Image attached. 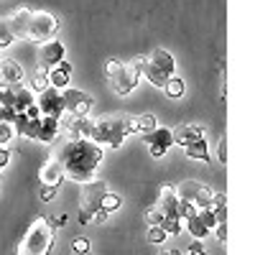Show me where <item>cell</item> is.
Masks as SVG:
<instances>
[{"label":"cell","instance_id":"1","mask_svg":"<svg viewBox=\"0 0 255 255\" xmlns=\"http://www.w3.org/2000/svg\"><path fill=\"white\" fill-rule=\"evenodd\" d=\"M51 156L59 161L64 179H72L77 184H87L95 176L97 166L102 161V148L87 138H67L64 143H59L54 148Z\"/></svg>","mask_w":255,"mask_h":255},{"label":"cell","instance_id":"2","mask_svg":"<svg viewBox=\"0 0 255 255\" xmlns=\"http://www.w3.org/2000/svg\"><path fill=\"white\" fill-rule=\"evenodd\" d=\"M138 133V123L135 118H128V115H105L100 120H90V133L87 140H92L95 145H110V148H120L123 140L128 135Z\"/></svg>","mask_w":255,"mask_h":255},{"label":"cell","instance_id":"3","mask_svg":"<svg viewBox=\"0 0 255 255\" xmlns=\"http://www.w3.org/2000/svg\"><path fill=\"white\" fill-rule=\"evenodd\" d=\"M51 248H54V230L49 225V217H36L26 227L15 255H49Z\"/></svg>","mask_w":255,"mask_h":255},{"label":"cell","instance_id":"4","mask_svg":"<svg viewBox=\"0 0 255 255\" xmlns=\"http://www.w3.org/2000/svg\"><path fill=\"white\" fill-rule=\"evenodd\" d=\"M105 77H108L110 82V87L115 90V95L125 97V95H130L135 87H138V79H140V72L133 61H118V59H108L105 61Z\"/></svg>","mask_w":255,"mask_h":255},{"label":"cell","instance_id":"5","mask_svg":"<svg viewBox=\"0 0 255 255\" xmlns=\"http://www.w3.org/2000/svg\"><path fill=\"white\" fill-rule=\"evenodd\" d=\"M108 181L102 179H90L87 184H82V191H79V222L87 225L95 220V215L100 212V204H102V197L108 194Z\"/></svg>","mask_w":255,"mask_h":255},{"label":"cell","instance_id":"6","mask_svg":"<svg viewBox=\"0 0 255 255\" xmlns=\"http://www.w3.org/2000/svg\"><path fill=\"white\" fill-rule=\"evenodd\" d=\"M59 31V18L49 10H31L28 13V23H26V41H51L54 33Z\"/></svg>","mask_w":255,"mask_h":255},{"label":"cell","instance_id":"7","mask_svg":"<svg viewBox=\"0 0 255 255\" xmlns=\"http://www.w3.org/2000/svg\"><path fill=\"white\" fill-rule=\"evenodd\" d=\"M176 194H179V199H181L186 207H191L194 212L212 209V202H215V191H212L207 184L194 181V179L181 181V184L176 186Z\"/></svg>","mask_w":255,"mask_h":255},{"label":"cell","instance_id":"8","mask_svg":"<svg viewBox=\"0 0 255 255\" xmlns=\"http://www.w3.org/2000/svg\"><path fill=\"white\" fill-rule=\"evenodd\" d=\"M156 209L163 215V220H176V222H184L186 217L194 215V209L186 207L179 194H176V189L171 184H161V191H158V204Z\"/></svg>","mask_w":255,"mask_h":255},{"label":"cell","instance_id":"9","mask_svg":"<svg viewBox=\"0 0 255 255\" xmlns=\"http://www.w3.org/2000/svg\"><path fill=\"white\" fill-rule=\"evenodd\" d=\"M61 102H64V113L72 115V118H87V113L92 110L95 105V97L82 92V90H74V87H67L61 90Z\"/></svg>","mask_w":255,"mask_h":255},{"label":"cell","instance_id":"10","mask_svg":"<svg viewBox=\"0 0 255 255\" xmlns=\"http://www.w3.org/2000/svg\"><path fill=\"white\" fill-rule=\"evenodd\" d=\"M36 108H38V113H41V118H61V113H64V102H61V92L59 90H54V87H49V90H44L38 97H36Z\"/></svg>","mask_w":255,"mask_h":255},{"label":"cell","instance_id":"11","mask_svg":"<svg viewBox=\"0 0 255 255\" xmlns=\"http://www.w3.org/2000/svg\"><path fill=\"white\" fill-rule=\"evenodd\" d=\"M145 143H148V153H151L153 158H161L168 148L174 145V133L168 130V128H156V130L145 133Z\"/></svg>","mask_w":255,"mask_h":255},{"label":"cell","instance_id":"12","mask_svg":"<svg viewBox=\"0 0 255 255\" xmlns=\"http://www.w3.org/2000/svg\"><path fill=\"white\" fill-rule=\"evenodd\" d=\"M64 59V44L61 41H44V44L38 46V64H41V72H49L54 69L56 64Z\"/></svg>","mask_w":255,"mask_h":255},{"label":"cell","instance_id":"13","mask_svg":"<svg viewBox=\"0 0 255 255\" xmlns=\"http://www.w3.org/2000/svg\"><path fill=\"white\" fill-rule=\"evenodd\" d=\"M133 64H135V67H138V72H140V77H145L148 82H151L153 84V87H161L163 90V84L168 82V77L156 67V64L151 61V59H148V56H135L133 59Z\"/></svg>","mask_w":255,"mask_h":255},{"label":"cell","instance_id":"14","mask_svg":"<svg viewBox=\"0 0 255 255\" xmlns=\"http://www.w3.org/2000/svg\"><path fill=\"white\" fill-rule=\"evenodd\" d=\"M38 181L44 184V186H54V189H59V184L64 181L61 166H59V161H56L54 156H49L44 163H41V168H38Z\"/></svg>","mask_w":255,"mask_h":255},{"label":"cell","instance_id":"15","mask_svg":"<svg viewBox=\"0 0 255 255\" xmlns=\"http://www.w3.org/2000/svg\"><path fill=\"white\" fill-rule=\"evenodd\" d=\"M69 74H72V64L69 61H59L54 69H49L46 72V82H49V87H54V90H67L69 87Z\"/></svg>","mask_w":255,"mask_h":255},{"label":"cell","instance_id":"16","mask_svg":"<svg viewBox=\"0 0 255 255\" xmlns=\"http://www.w3.org/2000/svg\"><path fill=\"white\" fill-rule=\"evenodd\" d=\"M0 82H8V84H20L23 82V67L13 59H0Z\"/></svg>","mask_w":255,"mask_h":255},{"label":"cell","instance_id":"17","mask_svg":"<svg viewBox=\"0 0 255 255\" xmlns=\"http://www.w3.org/2000/svg\"><path fill=\"white\" fill-rule=\"evenodd\" d=\"M171 133H174V143H179L181 148H184V145H189L191 140H197V138H204L202 125H197V123H186V125H179L176 130H171Z\"/></svg>","mask_w":255,"mask_h":255},{"label":"cell","instance_id":"18","mask_svg":"<svg viewBox=\"0 0 255 255\" xmlns=\"http://www.w3.org/2000/svg\"><path fill=\"white\" fill-rule=\"evenodd\" d=\"M148 59H151L156 67L166 74V77H174V69H176V61H174V56L168 54L166 49H153V51H148L145 54Z\"/></svg>","mask_w":255,"mask_h":255},{"label":"cell","instance_id":"19","mask_svg":"<svg viewBox=\"0 0 255 255\" xmlns=\"http://www.w3.org/2000/svg\"><path fill=\"white\" fill-rule=\"evenodd\" d=\"M33 102H36L33 92L28 87H23V84H15V87H13V113L15 115L18 113H26Z\"/></svg>","mask_w":255,"mask_h":255},{"label":"cell","instance_id":"20","mask_svg":"<svg viewBox=\"0 0 255 255\" xmlns=\"http://www.w3.org/2000/svg\"><path fill=\"white\" fill-rule=\"evenodd\" d=\"M56 135H59V118H41L38 120V135H36V140L54 143Z\"/></svg>","mask_w":255,"mask_h":255},{"label":"cell","instance_id":"21","mask_svg":"<svg viewBox=\"0 0 255 255\" xmlns=\"http://www.w3.org/2000/svg\"><path fill=\"white\" fill-rule=\"evenodd\" d=\"M184 153H186V158L212 163V156H209V151H207V140H204V138H197V140H191L189 145H184Z\"/></svg>","mask_w":255,"mask_h":255},{"label":"cell","instance_id":"22","mask_svg":"<svg viewBox=\"0 0 255 255\" xmlns=\"http://www.w3.org/2000/svg\"><path fill=\"white\" fill-rule=\"evenodd\" d=\"M184 222H186V230H189L191 240H204V238L209 235V230L204 227V222L199 220V215H197V212H194V215H191V217H186Z\"/></svg>","mask_w":255,"mask_h":255},{"label":"cell","instance_id":"23","mask_svg":"<svg viewBox=\"0 0 255 255\" xmlns=\"http://www.w3.org/2000/svg\"><path fill=\"white\" fill-rule=\"evenodd\" d=\"M120 204H123V202H120V197H118V194H113V191H108V194L102 197L100 212H102V215H108V217H110L113 212H118V209H120Z\"/></svg>","mask_w":255,"mask_h":255},{"label":"cell","instance_id":"24","mask_svg":"<svg viewBox=\"0 0 255 255\" xmlns=\"http://www.w3.org/2000/svg\"><path fill=\"white\" fill-rule=\"evenodd\" d=\"M163 92L168 95V97H181L184 95V79L181 77H168V82L163 84Z\"/></svg>","mask_w":255,"mask_h":255},{"label":"cell","instance_id":"25","mask_svg":"<svg viewBox=\"0 0 255 255\" xmlns=\"http://www.w3.org/2000/svg\"><path fill=\"white\" fill-rule=\"evenodd\" d=\"M135 123H138V130H140L143 135L158 128V120H156L153 115H140V118H135Z\"/></svg>","mask_w":255,"mask_h":255},{"label":"cell","instance_id":"26","mask_svg":"<svg viewBox=\"0 0 255 255\" xmlns=\"http://www.w3.org/2000/svg\"><path fill=\"white\" fill-rule=\"evenodd\" d=\"M13 33H10V28H8V23H5V18H0V49H8L10 44H13Z\"/></svg>","mask_w":255,"mask_h":255},{"label":"cell","instance_id":"27","mask_svg":"<svg viewBox=\"0 0 255 255\" xmlns=\"http://www.w3.org/2000/svg\"><path fill=\"white\" fill-rule=\"evenodd\" d=\"M145 225L148 227H161L163 225V215H161V212L156 209V207H151V209H145Z\"/></svg>","mask_w":255,"mask_h":255},{"label":"cell","instance_id":"28","mask_svg":"<svg viewBox=\"0 0 255 255\" xmlns=\"http://www.w3.org/2000/svg\"><path fill=\"white\" fill-rule=\"evenodd\" d=\"M148 243H153V245H163L166 243V232L161 227H148Z\"/></svg>","mask_w":255,"mask_h":255},{"label":"cell","instance_id":"29","mask_svg":"<svg viewBox=\"0 0 255 255\" xmlns=\"http://www.w3.org/2000/svg\"><path fill=\"white\" fill-rule=\"evenodd\" d=\"M44 90H49V82H46V74L41 72V74H36L33 77V82H31V92H44Z\"/></svg>","mask_w":255,"mask_h":255},{"label":"cell","instance_id":"30","mask_svg":"<svg viewBox=\"0 0 255 255\" xmlns=\"http://www.w3.org/2000/svg\"><path fill=\"white\" fill-rule=\"evenodd\" d=\"M13 125H8V123H0V148H5V143H10L13 140Z\"/></svg>","mask_w":255,"mask_h":255},{"label":"cell","instance_id":"31","mask_svg":"<svg viewBox=\"0 0 255 255\" xmlns=\"http://www.w3.org/2000/svg\"><path fill=\"white\" fill-rule=\"evenodd\" d=\"M90 248H92V245H90L87 238H77V240L72 243V253H77V255H87Z\"/></svg>","mask_w":255,"mask_h":255},{"label":"cell","instance_id":"32","mask_svg":"<svg viewBox=\"0 0 255 255\" xmlns=\"http://www.w3.org/2000/svg\"><path fill=\"white\" fill-rule=\"evenodd\" d=\"M161 230L166 232V235H179V232H181V222H176V220H163Z\"/></svg>","mask_w":255,"mask_h":255},{"label":"cell","instance_id":"33","mask_svg":"<svg viewBox=\"0 0 255 255\" xmlns=\"http://www.w3.org/2000/svg\"><path fill=\"white\" fill-rule=\"evenodd\" d=\"M217 161L220 163H227V140H225V135L217 140Z\"/></svg>","mask_w":255,"mask_h":255},{"label":"cell","instance_id":"34","mask_svg":"<svg viewBox=\"0 0 255 255\" xmlns=\"http://www.w3.org/2000/svg\"><path fill=\"white\" fill-rule=\"evenodd\" d=\"M13 118H15V113L10 110V108H5V105H0V123H13Z\"/></svg>","mask_w":255,"mask_h":255},{"label":"cell","instance_id":"35","mask_svg":"<svg viewBox=\"0 0 255 255\" xmlns=\"http://www.w3.org/2000/svg\"><path fill=\"white\" fill-rule=\"evenodd\" d=\"M56 197V189L54 186H44V189H41V202H51Z\"/></svg>","mask_w":255,"mask_h":255},{"label":"cell","instance_id":"36","mask_svg":"<svg viewBox=\"0 0 255 255\" xmlns=\"http://www.w3.org/2000/svg\"><path fill=\"white\" fill-rule=\"evenodd\" d=\"M217 240L220 243H227V222H217Z\"/></svg>","mask_w":255,"mask_h":255},{"label":"cell","instance_id":"37","mask_svg":"<svg viewBox=\"0 0 255 255\" xmlns=\"http://www.w3.org/2000/svg\"><path fill=\"white\" fill-rule=\"evenodd\" d=\"M10 163V151L8 148H0V168H5Z\"/></svg>","mask_w":255,"mask_h":255},{"label":"cell","instance_id":"38","mask_svg":"<svg viewBox=\"0 0 255 255\" xmlns=\"http://www.w3.org/2000/svg\"><path fill=\"white\" fill-rule=\"evenodd\" d=\"M189 250H191V253H204V245H202V240H194Z\"/></svg>","mask_w":255,"mask_h":255},{"label":"cell","instance_id":"39","mask_svg":"<svg viewBox=\"0 0 255 255\" xmlns=\"http://www.w3.org/2000/svg\"><path fill=\"white\" fill-rule=\"evenodd\" d=\"M184 255H204V253H191V250H186Z\"/></svg>","mask_w":255,"mask_h":255},{"label":"cell","instance_id":"40","mask_svg":"<svg viewBox=\"0 0 255 255\" xmlns=\"http://www.w3.org/2000/svg\"><path fill=\"white\" fill-rule=\"evenodd\" d=\"M72 255H77V253H72Z\"/></svg>","mask_w":255,"mask_h":255}]
</instances>
